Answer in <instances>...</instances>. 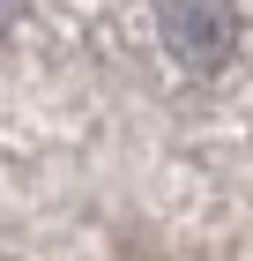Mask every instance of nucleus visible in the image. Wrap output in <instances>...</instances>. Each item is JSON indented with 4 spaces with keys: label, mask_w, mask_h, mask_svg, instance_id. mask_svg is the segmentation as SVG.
Segmentation results:
<instances>
[{
    "label": "nucleus",
    "mask_w": 253,
    "mask_h": 261,
    "mask_svg": "<svg viewBox=\"0 0 253 261\" xmlns=\"http://www.w3.org/2000/svg\"><path fill=\"white\" fill-rule=\"evenodd\" d=\"M156 30H164V53L179 67H223L231 45H238L231 0H164L156 8Z\"/></svg>",
    "instance_id": "f257e3e1"
},
{
    "label": "nucleus",
    "mask_w": 253,
    "mask_h": 261,
    "mask_svg": "<svg viewBox=\"0 0 253 261\" xmlns=\"http://www.w3.org/2000/svg\"><path fill=\"white\" fill-rule=\"evenodd\" d=\"M8 15H15V0H0V22H8Z\"/></svg>",
    "instance_id": "f03ea898"
}]
</instances>
